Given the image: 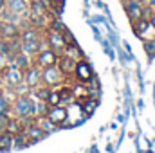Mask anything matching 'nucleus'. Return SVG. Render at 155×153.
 I'll list each match as a JSON object with an SVG mask.
<instances>
[{
	"instance_id": "f257e3e1",
	"label": "nucleus",
	"mask_w": 155,
	"mask_h": 153,
	"mask_svg": "<svg viewBox=\"0 0 155 153\" xmlns=\"http://www.w3.org/2000/svg\"><path fill=\"white\" fill-rule=\"evenodd\" d=\"M65 81H67V77L61 74L58 65H51V67H43L41 69V83L43 85H47L51 88H56V86H60Z\"/></svg>"
},
{
	"instance_id": "f03ea898",
	"label": "nucleus",
	"mask_w": 155,
	"mask_h": 153,
	"mask_svg": "<svg viewBox=\"0 0 155 153\" xmlns=\"http://www.w3.org/2000/svg\"><path fill=\"white\" fill-rule=\"evenodd\" d=\"M60 52H56V50H52L51 47H43V49H40L38 54L35 56V63L40 65L41 69L43 67H51V65H56L58 63V60H60Z\"/></svg>"
},
{
	"instance_id": "7ed1b4c3",
	"label": "nucleus",
	"mask_w": 155,
	"mask_h": 153,
	"mask_svg": "<svg viewBox=\"0 0 155 153\" xmlns=\"http://www.w3.org/2000/svg\"><path fill=\"white\" fill-rule=\"evenodd\" d=\"M2 79H4V86L15 88L18 83L24 81V70H20V69L15 67V65H7L5 70L2 72Z\"/></svg>"
},
{
	"instance_id": "20e7f679",
	"label": "nucleus",
	"mask_w": 155,
	"mask_h": 153,
	"mask_svg": "<svg viewBox=\"0 0 155 153\" xmlns=\"http://www.w3.org/2000/svg\"><path fill=\"white\" fill-rule=\"evenodd\" d=\"M43 38H45V41H47V47H51L52 50H56V52H60V54H61V50H63L65 45H67V41H65V38H63V33H58V31L47 29Z\"/></svg>"
},
{
	"instance_id": "39448f33",
	"label": "nucleus",
	"mask_w": 155,
	"mask_h": 153,
	"mask_svg": "<svg viewBox=\"0 0 155 153\" xmlns=\"http://www.w3.org/2000/svg\"><path fill=\"white\" fill-rule=\"evenodd\" d=\"M24 81L27 83V86L33 90L36 88L38 85H41V67L33 63L27 70H24Z\"/></svg>"
},
{
	"instance_id": "423d86ee",
	"label": "nucleus",
	"mask_w": 155,
	"mask_h": 153,
	"mask_svg": "<svg viewBox=\"0 0 155 153\" xmlns=\"http://www.w3.org/2000/svg\"><path fill=\"white\" fill-rule=\"evenodd\" d=\"M5 9L9 13H13V15L27 18V15H29V0H7Z\"/></svg>"
},
{
	"instance_id": "0eeeda50",
	"label": "nucleus",
	"mask_w": 155,
	"mask_h": 153,
	"mask_svg": "<svg viewBox=\"0 0 155 153\" xmlns=\"http://www.w3.org/2000/svg\"><path fill=\"white\" fill-rule=\"evenodd\" d=\"M47 117L52 121V122H56L58 126L60 124H63L65 121H67V115H69V108L65 106V105H56V106H49V110H47Z\"/></svg>"
},
{
	"instance_id": "6e6552de",
	"label": "nucleus",
	"mask_w": 155,
	"mask_h": 153,
	"mask_svg": "<svg viewBox=\"0 0 155 153\" xmlns=\"http://www.w3.org/2000/svg\"><path fill=\"white\" fill-rule=\"evenodd\" d=\"M9 56V65H15V67H18L20 70H27L33 63H35V60L33 58H29L27 54H24V52H16V54H7Z\"/></svg>"
},
{
	"instance_id": "1a4fd4ad",
	"label": "nucleus",
	"mask_w": 155,
	"mask_h": 153,
	"mask_svg": "<svg viewBox=\"0 0 155 153\" xmlns=\"http://www.w3.org/2000/svg\"><path fill=\"white\" fill-rule=\"evenodd\" d=\"M76 63H78L76 60H72V58H69V56H63V54H61L56 65H58V69L61 70V74L69 79L71 76H74V72H76Z\"/></svg>"
},
{
	"instance_id": "9d476101",
	"label": "nucleus",
	"mask_w": 155,
	"mask_h": 153,
	"mask_svg": "<svg viewBox=\"0 0 155 153\" xmlns=\"http://www.w3.org/2000/svg\"><path fill=\"white\" fill-rule=\"evenodd\" d=\"M124 9H126V15L132 22H137L139 18H143V4L139 0H128L124 4Z\"/></svg>"
},
{
	"instance_id": "9b49d317",
	"label": "nucleus",
	"mask_w": 155,
	"mask_h": 153,
	"mask_svg": "<svg viewBox=\"0 0 155 153\" xmlns=\"http://www.w3.org/2000/svg\"><path fill=\"white\" fill-rule=\"evenodd\" d=\"M20 25L13 24V22H7V20H0V36H4L5 40L15 38V36H20Z\"/></svg>"
},
{
	"instance_id": "f8f14e48",
	"label": "nucleus",
	"mask_w": 155,
	"mask_h": 153,
	"mask_svg": "<svg viewBox=\"0 0 155 153\" xmlns=\"http://www.w3.org/2000/svg\"><path fill=\"white\" fill-rule=\"evenodd\" d=\"M74 76L79 79V83H85L87 79H90V77L94 76L92 67L85 61V58H83V60H79V61L76 63V72H74Z\"/></svg>"
},
{
	"instance_id": "ddd939ff",
	"label": "nucleus",
	"mask_w": 155,
	"mask_h": 153,
	"mask_svg": "<svg viewBox=\"0 0 155 153\" xmlns=\"http://www.w3.org/2000/svg\"><path fill=\"white\" fill-rule=\"evenodd\" d=\"M25 135L31 139V142H36V141H41L43 137H45V133H43V130L40 128L38 124L35 122V121H31V122H27V126H25Z\"/></svg>"
},
{
	"instance_id": "4468645a",
	"label": "nucleus",
	"mask_w": 155,
	"mask_h": 153,
	"mask_svg": "<svg viewBox=\"0 0 155 153\" xmlns=\"http://www.w3.org/2000/svg\"><path fill=\"white\" fill-rule=\"evenodd\" d=\"M35 122L38 124L40 128L43 130V133L47 135V133H52V132H56L60 126L56 124V122H52L47 115H38V117H35Z\"/></svg>"
},
{
	"instance_id": "2eb2a0df",
	"label": "nucleus",
	"mask_w": 155,
	"mask_h": 153,
	"mask_svg": "<svg viewBox=\"0 0 155 153\" xmlns=\"http://www.w3.org/2000/svg\"><path fill=\"white\" fill-rule=\"evenodd\" d=\"M20 38H22V41H38V40H41V33L36 27L29 25V27L20 31Z\"/></svg>"
},
{
	"instance_id": "dca6fc26",
	"label": "nucleus",
	"mask_w": 155,
	"mask_h": 153,
	"mask_svg": "<svg viewBox=\"0 0 155 153\" xmlns=\"http://www.w3.org/2000/svg\"><path fill=\"white\" fill-rule=\"evenodd\" d=\"M71 92H72L74 99H78L79 103H83L85 99H88V90H87L85 83H76V85H71Z\"/></svg>"
},
{
	"instance_id": "f3484780",
	"label": "nucleus",
	"mask_w": 155,
	"mask_h": 153,
	"mask_svg": "<svg viewBox=\"0 0 155 153\" xmlns=\"http://www.w3.org/2000/svg\"><path fill=\"white\" fill-rule=\"evenodd\" d=\"M61 54L63 56H69V58H72V60H83V52H81V49L78 47V43H67L65 45V49L61 50Z\"/></svg>"
},
{
	"instance_id": "a211bd4d",
	"label": "nucleus",
	"mask_w": 155,
	"mask_h": 153,
	"mask_svg": "<svg viewBox=\"0 0 155 153\" xmlns=\"http://www.w3.org/2000/svg\"><path fill=\"white\" fill-rule=\"evenodd\" d=\"M31 144V139L25 135V132H20L13 137V148H25Z\"/></svg>"
},
{
	"instance_id": "6ab92c4d",
	"label": "nucleus",
	"mask_w": 155,
	"mask_h": 153,
	"mask_svg": "<svg viewBox=\"0 0 155 153\" xmlns=\"http://www.w3.org/2000/svg\"><path fill=\"white\" fill-rule=\"evenodd\" d=\"M13 137L15 135H11L9 132H0V151L13 148Z\"/></svg>"
},
{
	"instance_id": "aec40b11",
	"label": "nucleus",
	"mask_w": 155,
	"mask_h": 153,
	"mask_svg": "<svg viewBox=\"0 0 155 153\" xmlns=\"http://www.w3.org/2000/svg\"><path fill=\"white\" fill-rule=\"evenodd\" d=\"M152 25H150V20H146L144 16L143 18H139L137 22H134V29H135V33H137V36H141V34H144L148 29H150Z\"/></svg>"
},
{
	"instance_id": "412c9836",
	"label": "nucleus",
	"mask_w": 155,
	"mask_h": 153,
	"mask_svg": "<svg viewBox=\"0 0 155 153\" xmlns=\"http://www.w3.org/2000/svg\"><path fill=\"white\" fill-rule=\"evenodd\" d=\"M7 45H9V54H16L22 50V38L20 36H15V38L7 40Z\"/></svg>"
},
{
	"instance_id": "4be33fe9",
	"label": "nucleus",
	"mask_w": 155,
	"mask_h": 153,
	"mask_svg": "<svg viewBox=\"0 0 155 153\" xmlns=\"http://www.w3.org/2000/svg\"><path fill=\"white\" fill-rule=\"evenodd\" d=\"M47 105L49 106H56V105H61V96H60V90L58 88H52L49 92V97H47Z\"/></svg>"
},
{
	"instance_id": "5701e85b",
	"label": "nucleus",
	"mask_w": 155,
	"mask_h": 153,
	"mask_svg": "<svg viewBox=\"0 0 155 153\" xmlns=\"http://www.w3.org/2000/svg\"><path fill=\"white\" fill-rule=\"evenodd\" d=\"M96 108H97V99L88 97V99H85V101H83V110H85L87 114H92Z\"/></svg>"
},
{
	"instance_id": "b1692460",
	"label": "nucleus",
	"mask_w": 155,
	"mask_h": 153,
	"mask_svg": "<svg viewBox=\"0 0 155 153\" xmlns=\"http://www.w3.org/2000/svg\"><path fill=\"white\" fill-rule=\"evenodd\" d=\"M47 29H51V31H58V33H63L67 27L60 22V20H56V18H51L49 20V25H47Z\"/></svg>"
},
{
	"instance_id": "393cba45",
	"label": "nucleus",
	"mask_w": 155,
	"mask_h": 153,
	"mask_svg": "<svg viewBox=\"0 0 155 153\" xmlns=\"http://www.w3.org/2000/svg\"><path fill=\"white\" fill-rule=\"evenodd\" d=\"M15 92H16L18 96H27V94L31 92V88L27 86V83H25V81H22V83H18V85L15 86Z\"/></svg>"
},
{
	"instance_id": "a878e982",
	"label": "nucleus",
	"mask_w": 155,
	"mask_h": 153,
	"mask_svg": "<svg viewBox=\"0 0 155 153\" xmlns=\"http://www.w3.org/2000/svg\"><path fill=\"white\" fill-rule=\"evenodd\" d=\"M144 49H146L148 56L153 58L155 56V40H148V41H144Z\"/></svg>"
},
{
	"instance_id": "bb28decb",
	"label": "nucleus",
	"mask_w": 155,
	"mask_h": 153,
	"mask_svg": "<svg viewBox=\"0 0 155 153\" xmlns=\"http://www.w3.org/2000/svg\"><path fill=\"white\" fill-rule=\"evenodd\" d=\"M9 108H11V101L2 96V97H0V114H5Z\"/></svg>"
},
{
	"instance_id": "cd10ccee",
	"label": "nucleus",
	"mask_w": 155,
	"mask_h": 153,
	"mask_svg": "<svg viewBox=\"0 0 155 153\" xmlns=\"http://www.w3.org/2000/svg\"><path fill=\"white\" fill-rule=\"evenodd\" d=\"M0 54H9V45L4 36H0Z\"/></svg>"
},
{
	"instance_id": "c85d7f7f",
	"label": "nucleus",
	"mask_w": 155,
	"mask_h": 153,
	"mask_svg": "<svg viewBox=\"0 0 155 153\" xmlns=\"http://www.w3.org/2000/svg\"><path fill=\"white\" fill-rule=\"evenodd\" d=\"M7 65H9V56L7 54H0V72H4Z\"/></svg>"
},
{
	"instance_id": "c756f323",
	"label": "nucleus",
	"mask_w": 155,
	"mask_h": 153,
	"mask_svg": "<svg viewBox=\"0 0 155 153\" xmlns=\"http://www.w3.org/2000/svg\"><path fill=\"white\" fill-rule=\"evenodd\" d=\"M150 25H152V27L155 29V13L152 15V16H150Z\"/></svg>"
},
{
	"instance_id": "7c9ffc66",
	"label": "nucleus",
	"mask_w": 155,
	"mask_h": 153,
	"mask_svg": "<svg viewBox=\"0 0 155 153\" xmlns=\"http://www.w3.org/2000/svg\"><path fill=\"white\" fill-rule=\"evenodd\" d=\"M5 2H7V0H0V13L5 9Z\"/></svg>"
},
{
	"instance_id": "2f4dec72",
	"label": "nucleus",
	"mask_w": 155,
	"mask_h": 153,
	"mask_svg": "<svg viewBox=\"0 0 155 153\" xmlns=\"http://www.w3.org/2000/svg\"><path fill=\"white\" fill-rule=\"evenodd\" d=\"M148 5H150L152 9H155V0H148Z\"/></svg>"
},
{
	"instance_id": "473e14b6",
	"label": "nucleus",
	"mask_w": 155,
	"mask_h": 153,
	"mask_svg": "<svg viewBox=\"0 0 155 153\" xmlns=\"http://www.w3.org/2000/svg\"><path fill=\"white\" fill-rule=\"evenodd\" d=\"M4 86V79H2V72H0V88Z\"/></svg>"
},
{
	"instance_id": "72a5a7b5",
	"label": "nucleus",
	"mask_w": 155,
	"mask_h": 153,
	"mask_svg": "<svg viewBox=\"0 0 155 153\" xmlns=\"http://www.w3.org/2000/svg\"><path fill=\"white\" fill-rule=\"evenodd\" d=\"M2 96H4V92H2V88H0V97H2Z\"/></svg>"
}]
</instances>
